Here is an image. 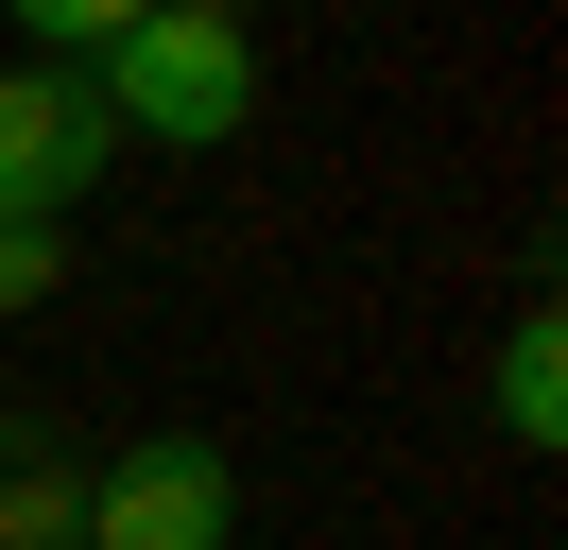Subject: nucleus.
<instances>
[{"label":"nucleus","mask_w":568,"mask_h":550,"mask_svg":"<svg viewBox=\"0 0 568 550\" xmlns=\"http://www.w3.org/2000/svg\"><path fill=\"white\" fill-rule=\"evenodd\" d=\"M242 533V465L207 430H139L87 465V550H224Z\"/></svg>","instance_id":"f03ea898"},{"label":"nucleus","mask_w":568,"mask_h":550,"mask_svg":"<svg viewBox=\"0 0 568 550\" xmlns=\"http://www.w3.org/2000/svg\"><path fill=\"white\" fill-rule=\"evenodd\" d=\"M121 121L87 103V69H0V224H70L104 190Z\"/></svg>","instance_id":"7ed1b4c3"},{"label":"nucleus","mask_w":568,"mask_h":550,"mask_svg":"<svg viewBox=\"0 0 568 550\" xmlns=\"http://www.w3.org/2000/svg\"><path fill=\"white\" fill-rule=\"evenodd\" d=\"M483 412H499V447H568V309L551 293H517V327L483 361Z\"/></svg>","instance_id":"39448f33"},{"label":"nucleus","mask_w":568,"mask_h":550,"mask_svg":"<svg viewBox=\"0 0 568 550\" xmlns=\"http://www.w3.org/2000/svg\"><path fill=\"white\" fill-rule=\"evenodd\" d=\"M70 224H0V309H52V293H70Z\"/></svg>","instance_id":"423d86ee"},{"label":"nucleus","mask_w":568,"mask_h":550,"mask_svg":"<svg viewBox=\"0 0 568 550\" xmlns=\"http://www.w3.org/2000/svg\"><path fill=\"white\" fill-rule=\"evenodd\" d=\"M0 550H87V447H52V412H0Z\"/></svg>","instance_id":"20e7f679"},{"label":"nucleus","mask_w":568,"mask_h":550,"mask_svg":"<svg viewBox=\"0 0 568 550\" xmlns=\"http://www.w3.org/2000/svg\"><path fill=\"white\" fill-rule=\"evenodd\" d=\"M87 103H104L121 138L224 155V138L258 121V34L224 18V0H121V34H104V69H87Z\"/></svg>","instance_id":"f257e3e1"}]
</instances>
